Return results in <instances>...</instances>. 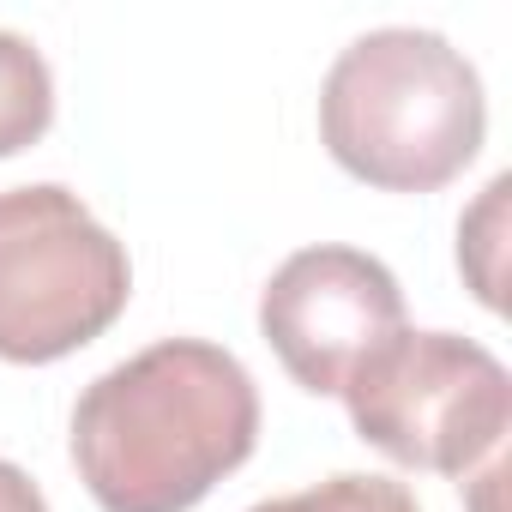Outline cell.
<instances>
[{
	"instance_id": "cell-1",
	"label": "cell",
	"mask_w": 512,
	"mask_h": 512,
	"mask_svg": "<svg viewBox=\"0 0 512 512\" xmlns=\"http://www.w3.org/2000/svg\"><path fill=\"white\" fill-rule=\"evenodd\" d=\"M260 440L253 374L199 338H163L97 374L73 410V464L103 512H193Z\"/></svg>"
},
{
	"instance_id": "cell-2",
	"label": "cell",
	"mask_w": 512,
	"mask_h": 512,
	"mask_svg": "<svg viewBox=\"0 0 512 512\" xmlns=\"http://www.w3.org/2000/svg\"><path fill=\"white\" fill-rule=\"evenodd\" d=\"M488 103L476 67L434 31H368L320 85V139L380 193H434L482 151Z\"/></svg>"
},
{
	"instance_id": "cell-3",
	"label": "cell",
	"mask_w": 512,
	"mask_h": 512,
	"mask_svg": "<svg viewBox=\"0 0 512 512\" xmlns=\"http://www.w3.org/2000/svg\"><path fill=\"white\" fill-rule=\"evenodd\" d=\"M127 296V247L79 193L55 181L0 193V362L43 368L97 344Z\"/></svg>"
},
{
	"instance_id": "cell-4",
	"label": "cell",
	"mask_w": 512,
	"mask_h": 512,
	"mask_svg": "<svg viewBox=\"0 0 512 512\" xmlns=\"http://www.w3.org/2000/svg\"><path fill=\"white\" fill-rule=\"evenodd\" d=\"M338 398L374 452L434 476H470L512 428V380L500 356L458 332H398Z\"/></svg>"
},
{
	"instance_id": "cell-5",
	"label": "cell",
	"mask_w": 512,
	"mask_h": 512,
	"mask_svg": "<svg viewBox=\"0 0 512 512\" xmlns=\"http://www.w3.org/2000/svg\"><path fill=\"white\" fill-rule=\"evenodd\" d=\"M260 332L302 392L338 398L350 374L404 332V290L374 253L302 247L260 296Z\"/></svg>"
},
{
	"instance_id": "cell-6",
	"label": "cell",
	"mask_w": 512,
	"mask_h": 512,
	"mask_svg": "<svg viewBox=\"0 0 512 512\" xmlns=\"http://www.w3.org/2000/svg\"><path fill=\"white\" fill-rule=\"evenodd\" d=\"M55 121V79L49 61L19 37L0 31V157L37 145Z\"/></svg>"
},
{
	"instance_id": "cell-7",
	"label": "cell",
	"mask_w": 512,
	"mask_h": 512,
	"mask_svg": "<svg viewBox=\"0 0 512 512\" xmlns=\"http://www.w3.org/2000/svg\"><path fill=\"white\" fill-rule=\"evenodd\" d=\"M247 512H422V506L392 476H332L320 488L278 494V500H260V506H247Z\"/></svg>"
},
{
	"instance_id": "cell-8",
	"label": "cell",
	"mask_w": 512,
	"mask_h": 512,
	"mask_svg": "<svg viewBox=\"0 0 512 512\" xmlns=\"http://www.w3.org/2000/svg\"><path fill=\"white\" fill-rule=\"evenodd\" d=\"M506 193H512V175H494L488 193H482V205L458 223V266L470 272V284H476V296H482L488 308H500V272L488 266V253H500V211H506Z\"/></svg>"
},
{
	"instance_id": "cell-9",
	"label": "cell",
	"mask_w": 512,
	"mask_h": 512,
	"mask_svg": "<svg viewBox=\"0 0 512 512\" xmlns=\"http://www.w3.org/2000/svg\"><path fill=\"white\" fill-rule=\"evenodd\" d=\"M0 512H49L43 488H37L19 464H7V458H0Z\"/></svg>"
}]
</instances>
